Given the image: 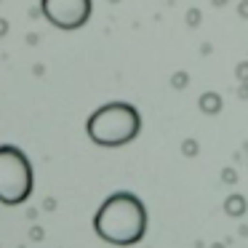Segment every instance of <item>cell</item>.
<instances>
[{"label":"cell","instance_id":"6","mask_svg":"<svg viewBox=\"0 0 248 248\" xmlns=\"http://www.w3.org/2000/svg\"><path fill=\"white\" fill-rule=\"evenodd\" d=\"M237 78H240L243 83H248V62H240V64H237Z\"/></svg>","mask_w":248,"mask_h":248},{"label":"cell","instance_id":"7","mask_svg":"<svg viewBox=\"0 0 248 248\" xmlns=\"http://www.w3.org/2000/svg\"><path fill=\"white\" fill-rule=\"evenodd\" d=\"M237 14H240L243 19H248V0H243L240 6H237Z\"/></svg>","mask_w":248,"mask_h":248},{"label":"cell","instance_id":"8","mask_svg":"<svg viewBox=\"0 0 248 248\" xmlns=\"http://www.w3.org/2000/svg\"><path fill=\"white\" fill-rule=\"evenodd\" d=\"M214 3H216V6H221V3H227V0H214Z\"/></svg>","mask_w":248,"mask_h":248},{"label":"cell","instance_id":"5","mask_svg":"<svg viewBox=\"0 0 248 248\" xmlns=\"http://www.w3.org/2000/svg\"><path fill=\"white\" fill-rule=\"evenodd\" d=\"M200 107H205L208 112H216V109L221 107V102H219V96H216V93H205V96L200 99Z\"/></svg>","mask_w":248,"mask_h":248},{"label":"cell","instance_id":"4","mask_svg":"<svg viewBox=\"0 0 248 248\" xmlns=\"http://www.w3.org/2000/svg\"><path fill=\"white\" fill-rule=\"evenodd\" d=\"M43 16L59 30H80L91 19V0H40Z\"/></svg>","mask_w":248,"mask_h":248},{"label":"cell","instance_id":"2","mask_svg":"<svg viewBox=\"0 0 248 248\" xmlns=\"http://www.w3.org/2000/svg\"><path fill=\"white\" fill-rule=\"evenodd\" d=\"M88 139L99 147H123L141 131V115L125 102H109L99 107L86 123Z\"/></svg>","mask_w":248,"mask_h":248},{"label":"cell","instance_id":"1","mask_svg":"<svg viewBox=\"0 0 248 248\" xmlns=\"http://www.w3.org/2000/svg\"><path fill=\"white\" fill-rule=\"evenodd\" d=\"M93 230L104 243L134 246L147 232V208L134 192H115L99 205Z\"/></svg>","mask_w":248,"mask_h":248},{"label":"cell","instance_id":"3","mask_svg":"<svg viewBox=\"0 0 248 248\" xmlns=\"http://www.w3.org/2000/svg\"><path fill=\"white\" fill-rule=\"evenodd\" d=\"M32 166L27 155L14 144L0 147V203L19 205L32 195Z\"/></svg>","mask_w":248,"mask_h":248}]
</instances>
